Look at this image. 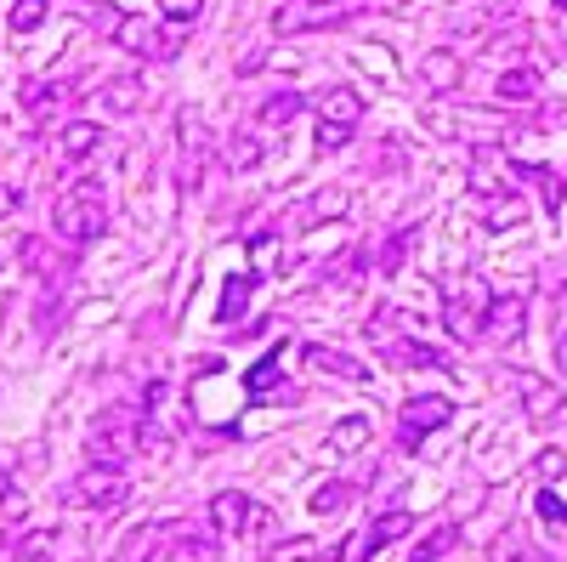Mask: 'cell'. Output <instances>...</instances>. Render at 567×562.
I'll return each instance as SVG.
<instances>
[{"instance_id":"1","label":"cell","mask_w":567,"mask_h":562,"mask_svg":"<svg viewBox=\"0 0 567 562\" xmlns=\"http://www.w3.org/2000/svg\"><path fill=\"white\" fill-rule=\"evenodd\" d=\"M52 227H58L63 245H91V239H103V227H109L103 182H74L69 194L58 200V211H52Z\"/></svg>"},{"instance_id":"2","label":"cell","mask_w":567,"mask_h":562,"mask_svg":"<svg viewBox=\"0 0 567 562\" xmlns=\"http://www.w3.org/2000/svg\"><path fill=\"white\" fill-rule=\"evenodd\" d=\"M488 302H494V290L483 285V278H449L443 285V330L454 336V341H477L483 336V318H488Z\"/></svg>"},{"instance_id":"3","label":"cell","mask_w":567,"mask_h":562,"mask_svg":"<svg viewBox=\"0 0 567 562\" xmlns=\"http://www.w3.org/2000/svg\"><path fill=\"white\" fill-rule=\"evenodd\" d=\"M358 12H369V0H290V7L272 12V34H318Z\"/></svg>"},{"instance_id":"4","label":"cell","mask_w":567,"mask_h":562,"mask_svg":"<svg viewBox=\"0 0 567 562\" xmlns=\"http://www.w3.org/2000/svg\"><path fill=\"white\" fill-rule=\"evenodd\" d=\"M363 120V98L352 85H329L318 98V149H347Z\"/></svg>"},{"instance_id":"5","label":"cell","mask_w":567,"mask_h":562,"mask_svg":"<svg viewBox=\"0 0 567 562\" xmlns=\"http://www.w3.org/2000/svg\"><path fill=\"white\" fill-rule=\"evenodd\" d=\"M114 45H120V52H131V58H148V63H171V58H182V34H176V29H159V23L131 18V12L120 18Z\"/></svg>"},{"instance_id":"6","label":"cell","mask_w":567,"mask_h":562,"mask_svg":"<svg viewBox=\"0 0 567 562\" xmlns=\"http://www.w3.org/2000/svg\"><path fill=\"white\" fill-rule=\"evenodd\" d=\"M91 449H97L103 460H125V454H136L142 449V420H136V409H125V403H114V409H103L97 415V427H91Z\"/></svg>"},{"instance_id":"7","label":"cell","mask_w":567,"mask_h":562,"mask_svg":"<svg viewBox=\"0 0 567 562\" xmlns=\"http://www.w3.org/2000/svg\"><path fill=\"white\" fill-rule=\"evenodd\" d=\"M125 494H131V483H125V472H120L114 460L85 466V472L69 483V500H74V505H85V511H114Z\"/></svg>"},{"instance_id":"8","label":"cell","mask_w":567,"mask_h":562,"mask_svg":"<svg viewBox=\"0 0 567 562\" xmlns=\"http://www.w3.org/2000/svg\"><path fill=\"white\" fill-rule=\"evenodd\" d=\"M449 420H454V398H443V392H420V398H409L403 415H398V438L414 449L420 438H432L437 427H449Z\"/></svg>"},{"instance_id":"9","label":"cell","mask_w":567,"mask_h":562,"mask_svg":"<svg viewBox=\"0 0 567 562\" xmlns=\"http://www.w3.org/2000/svg\"><path fill=\"white\" fill-rule=\"evenodd\" d=\"M425 125H432L437 136H483V143H494L499 136V114H465V109H449V103H425Z\"/></svg>"},{"instance_id":"10","label":"cell","mask_w":567,"mask_h":562,"mask_svg":"<svg viewBox=\"0 0 567 562\" xmlns=\"http://www.w3.org/2000/svg\"><path fill=\"white\" fill-rule=\"evenodd\" d=\"M301 364H307L312 375H329V381H341V387H369V381H374L369 364H358V358L341 352V347H307Z\"/></svg>"},{"instance_id":"11","label":"cell","mask_w":567,"mask_h":562,"mask_svg":"<svg viewBox=\"0 0 567 562\" xmlns=\"http://www.w3.org/2000/svg\"><path fill=\"white\" fill-rule=\"evenodd\" d=\"M256 511H261V505H256L250 494H239V489H221V494L210 500V529H216L221 540H239L250 523H261Z\"/></svg>"},{"instance_id":"12","label":"cell","mask_w":567,"mask_h":562,"mask_svg":"<svg viewBox=\"0 0 567 562\" xmlns=\"http://www.w3.org/2000/svg\"><path fill=\"white\" fill-rule=\"evenodd\" d=\"M511 387H516V398H523V415H528V420H550V415L561 409V387L545 381V375H534V369H516Z\"/></svg>"},{"instance_id":"13","label":"cell","mask_w":567,"mask_h":562,"mask_svg":"<svg viewBox=\"0 0 567 562\" xmlns=\"http://www.w3.org/2000/svg\"><path fill=\"white\" fill-rule=\"evenodd\" d=\"M523 330H528V302H523V296H494V302H488V318H483V336L516 341Z\"/></svg>"},{"instance_id":"14","label":"cell","mask_w":567,"mask_h":562,"mask_svg":"<svg viewBox=\"0 0 567 562\" xmlns=\"http://www.w3.org/2000/svg\"><path fill=\"white\" fill-rule=\"evenodd\" d=\"M97 149H103V125L97 120H69L58 131V160L63 165H80V160H91Z\"/></svg>"},{"instance_id":"15","label":"cell","mask_w":567,"mask_h":562,"mask_svg":"<svg viewBox=\"0 0 567 562\" xmlns=\"http://www.w3.org/2000/svg\"><path fill=\"white\" fill-rule=\"evenodd\" d=\"M420 80L443 98V91H454V85L465 80V58L449 52V45H437V52H425V58H420Z\"/></svg>"},{"instance_id":"16","label":"cell","mask_w":567,"mask_h":562,"mask_svg":"<svg viewBox=\"0 0 567 562\" xmlns=\"http://www.w3.org/2000/svg\"><path fill=\"white\" fill-rule=\"evenodd\" d=\"M523 194L516 187H505V194H488V200H477V222L483 227H494V233H505V227H523Z\"/></svg>"},{"instance_id":"17","label":"cell","mask_w":567,"mask_h":562,"mask_svg":"<svg viewBox=\"0 0 567 562\" xmlns=\"http://www.w3.org/2000/svg\"><path fill=\"white\" fill-rule=\"evenodd\" d=\"M414 529V511H386V518H374L369 523V534H363V545H369V556H381L392 540H403Z\"/></svg>"},{"instance_id":"18","label":"cell","mask_w":567,"mask_h":562,"mask_svg":"<svg viewBox=\"0 0 567 562\" xmlns=\"http://www.w3.org/2000/svg\"><path fill=\"white\" fill-rule=\"evenodd\" d=\"M347 545H318V540H284L267 562H341Z\"/></svg>"},{"instance_id":"19","label":"cell","mask_w":567,"mask_h":562,"mask_svg":"<svg viewBox=\"0 0 567 562\" xmlns=\"http://www.w3.org/2000/svg\"><path fill=\"white\" fill-rule=\"evenodd\" d=\"M369 432H374L369 415H347V420H336V427H329V449H336V454H352V449L369 443Z\"/></svg>"},{"instance_id":"20","label":"cell","mask_w":567,"mask_h":562,"mask_svg":"<svg viewBox=\"0 0 567 562\" xmlns=\"http://www.w3.org/2000/svg\"><path fill=\"white\" fill-rule=\"evenodd\" d=\"M142 103H148V91H142V80H131V74L103 85V109H109V114H136Z\"/></svg>"},{"instance_id":"21","label":"cell","mask_w":567,"mask_h":562,"mask_svg":"<svg viewBox=\"0 0 567 562\" xmlns=\"http://www.w3.org/2000/svg\"><path fill=\"white\" fill-rule=\"evenodd\" d=\"M494 91H499V103H534V98H539V74L516 63V69H505V74H499V85H494Z\"/></svg>"},{"instance_id":"22","label":"cell","mask_w":567,"mask_h":562,"mask_svg":"<svg viewBox=\"0 0 567 562\" xmlns=\"http://www.w3.org/2000/svg\"><path fill=\"white\" fill-rule=\"evenodd\" d=\"M250 290H256V273H233L227 278V290H221V307H216V318L221 324H233L245 307H250Z\"/></svg>"},{"instance_id":"23","label":"cell","mask_w":567,"mask_h":562,"mask_svg":"<svg viewBox=\"0 0 567 562\" xmlns=\"http://www.w3.org/2000/svg\"><path fill=\"white\" fill-rule=\"evenodd\" d=\"M534 511H539L545 534H556V540L567 545V500H561L556 489H539V494H534Z\"/></svg>"},{"instance_id":"24","label":"cell","mask_w":567,"mask_h":562,"mask_svg":"<svg viewBox=\"0 0 567 562\" xmlns=\"http://www.w3.org/2000/svg\"><path fill=\"white\" fill-rule=\"evenodd\" d=\"M347 211H352V200L341 194V187H329V194H318V200H307V205H301V227H318V222L347 216Z\"/></svg>"},{"instance_id":"25","label":"cell","mask_w":567,"mask_h":562,"mask_svg":"<svg viewBox=\"0 0 567 562\" xmlns=\"http://www.w3.org/2000/svg\"><path fill=\"white\" fill-rule=\"evenodd\" d=\"M63 98H69L63 80H40V85L23 91V109H29V120H45V114H52V103H63Z\"/></svg>"},{"instance_id":"26","label":"cell","mask_w":567,"mask_h":562,"mask_svg":"<svg viewBox=\"0 0 567 562\" xmlns=\"http://www.w3.org/2000/svg\"><path fill=\"white\" fill-rule=\"evenodd\" d=\"M69 12H80L91 29H103L109 40H114V29H120V18H125L120 7H109V0H69Z\"/></svg>"},{"instance_id":"27","label":"cell","mask_w":567,"mask_h":562,"mask_svg":"<svg viewBox=\"0 0 567 562\" xmlns=\"http://www.w3.org/2000/svg\"><path fill=\"white\" fill-rule=\"evenodd\" d=\"M221 160H227L233 171H256V165H261V143H256L250 131H233L227 149H221Z\"/></svg>"},{"instance_id":"28","label":"cell","mask_w":567,"mask_h":562,"mask_svg":"<svg viewBox=\"0 0 567 562\" xmlns=\"http://www.w3.org/2000/svg\"><path fill=\"white\" fill-rule=\"evenodd\" d=\"M516 171L539 182V194H545V211H550V216H556V211L567 205V182H561V176H556L550 165H516Z\"/></svg>"},{"instance_id":"29","label":"cell","mask_w":567,"mask_h":562,"mask_svg":"<svg viewBox=\"0 0 567 562\" xmlns=\"http://www.w3.org/2000/svg\"><path fill=\"white\" fill-rule=\"evenodd\" d=\"M278 364H284V352L272 347V352H267V358H261V364L245 375V392H250L256 403H261V398H272V387H278Z\"/></svg>"},{"instance_id":"30","label":"cell","mask_w":567,"mask_h":562,"mask_svg":"<svg viewBox=\"0 0 567 562\" xmlns=\"http://www.w3.org/2000/svg\"><path fill=\"white\" fill-rule=\"evenodd\" d=\"M454 540H460V529H454V523H437L432 534H425V540L414 545V556H409V562H443V556L454 551Z\"/></svg>"},{"instance_id":"31","label":"cell","mask_w":567,"mask_h":562,"mask_svg":"<svg viewBox=\"0 0 567 562\" xmlns=\"http://www.w3.org/2000/svg\"><path fill=\"white\" fill-rule=\"evenodd\" d=\"M301 109H307V103L296 98V91H272V98L261 103V125H272V131H278V125H290Z\"/></svg>"},{"instance_id":"32","label":"cell","mask_w":567,"mask_h":562,"mask_svg":"<svg viewBox=\"0 0 567 562\" xmlns=\"http://www.w3.org/2000/svg\"><path fill=\"white\" fill-rule=\"evenodd\" d=\"M165 556L171 562H216V540L210 534H176V545Z\"/></svg>"},{"instance_id":"33","label":"cell","mask_w":567,"mask_h":562,"mask_svg":"<svg viewBox=\"0 0 567 562\" xmlns=\"http://www.w3.org/2000/svg\"><path fill=\"white\" fill-rule=\"evenodd\" d=\"M45 12H52V0H18L12 7V34H34L45 23Z\"/></svg>"},{"instance_id":"34","label":"cell","mask_w":567,"mask_h":562,"mask_svg":"<svg viewBox=\"0 0 567 562\" xmlns=\"http://www.w3.org/2000/svg\"><path fill=\"white\" fill-rule=\"evenodd\" d=\"M154 7L165 12V23L187 29V23H199V12H205V0H154Z\"/></svg>"},{"instance_id":"35","label":"cell","mask_w":567,"mask_h":562,"mask_svg":"<svg viewBox=\"0 0 567 562\" xmlns=\"http://www.w3.org/2000/svg\"><path fill=\"white\" fill-rule=\"evenodd\" d=\"M52 545H58L52 534H29V540H23V545L7 556V562H58V556H52Z\"/></svg>"},{"instance_id":"36","label":"cell","mask_w":567,"mask_h":562,"mask_svg":"<svg viewBox=\"0 0 567 562\" xmlns=\"http://www.w3.org/2000/svg\"><path fill=\"white\" fill-rule=\"evenodd\" d=\"M409 245H414V227H403V233H392V239H386V251H381V273H386V278H392V273L403 267Z\"/></svg>"},{"instance_id":"37","label":"cell","mask_w":567,"mask_h":562,"mask_svg":"<svg viewBox=\"0 0 567 562\" xmlns=\"http://www.w3.org/2000/svg\"><path fill=\"white\" fill-rule=\"evenodd\" d=\"M392 364H425V369H443V352L420 347V341H398V347H392Z\"/></svg>"},{"instance_id":"38","label":"cell","mask_w":567,"mask_h":562,"mask_svg":"<svg viewBox=\"0 0 567 562\" xmlns=\"http://www.w3.org/2000/svg\"><path fill=\"white\" fill-rule=\"evenodd\" d=\"M494 562H550V556H539L528 540H516V534H505L499 545H494Z\"/></svg>"},{"instance_id":"39","label":"cell","mask_w":567,"mask_h":562,"mask_svg":"<svg viewBox=\"0 0 567 562\" xmlns=\"http://www.w3.org/2000/svg\"><path fill=\"white\" fill-rule=\"evenodd\" d=\"M0 523H29V500L12 483H0Z\"/></svg>"},{"instance_id":"40","label":"cell","mask_w":567,"mask_h":562,"mask_svg":"<svg viewBox=\"0 0 567 562\" xmlns=\"http://www.w3.org/2000/svg\"><path fill=\"white\" fill-rule=\"evenodd\" d=\"M534 472H539L545 483H550V478L561 483V478H567V449H539V454H534Z\"/></svg>"},{"instance_id":"41","label":"cell","mask_w":567,"mask_h":562,"mask_svg":"<svg viewBox=\"0 0 567 562\" xmlns=\"http://www.w3.org/2000/svg\"><path fill=\"white\" fill-rule=\"evenodd\" d=\"M528 52V29H516V34H499L494 45H488V58H511V69H516V58Z\"/></svg>"},{"instance_id":"42","label":"cell","mask_w":567,"mask_h":562,"mask_svg":"<svg viewBox=\"0 0 567 562\" xmlns=\"http://www.w3.org/2000/svg\"><path fill=\"white\" fill-rule=\"evenodd\" d=\"M347 500H352V489H347V483H329V489H318V494H312V511H318V518H329V511H341Z\"/></svg>"},{"instance_id":"43","label":"cell","mask_w":567,"mask_h":562,"mask_svg":"<svg viewBox=\"0 0 567 562\" xmlns=\"http://www.w3.org/2000/svg\"><path fill=\"white\" fill-rule=\"evenodd\" d=\"M23 205V194H18V187H7V182H0V216H12Z\"/></svg>"},{"instance_id":"44","label":"cell","mask_w":567,"mask_h":562,"mask_svg":"<svg viewBox=\"0 0 567 562\" xmlns=\"http://www.w3.org/2000/svg\"><path fill=\"white\" fill-rule=\"evenodd\" d=\"M516 7H523V0H483V12H488V18H511Z\"/></svg>"}]
</instances>
